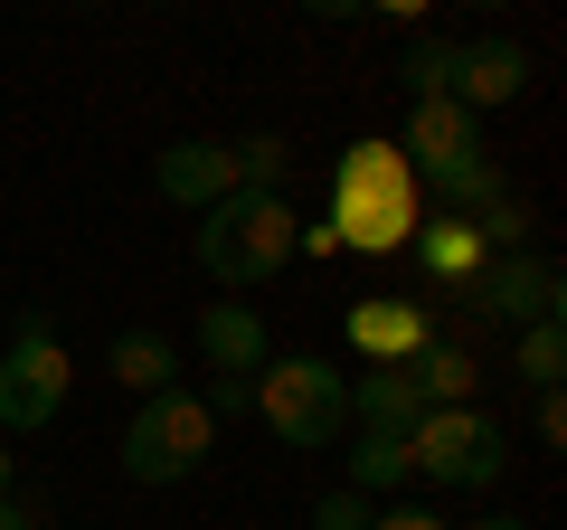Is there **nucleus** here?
<instances>
[{"label":"nucleus","instance_id":"f257e3e1","mask_svg":"<svg viewBox=\"0 0 567 530\" xmlns=\"http://www.w3.org/2000/svg\"><path fill=\"white\" fill-rule=\"evenodd\" d=\"M293 237H303V218H293V200H284V190H227L218 208H199L189 256H199L208 285L256 294V285H275L284 265H293Z\"/></svg>","mask_w":567,"mask_h":530},{"label":"nucleus","instance_id":"f03ea898","mask_svg":"<svg viewBox=\"0 0 567 530\" xmlns=\"http://www.w3.org/2000/svg\"><path fill=\"white\" fill-rule=\"evenodd\" d=\"M331 237L360 246V256H388V246H406L425 227V181L416 162H406L398 143H350L341 181H331Z\"/></svg>","mask_w":567,"mask_h":530},{"label":"nucleus","instance_id":"7ed1b4c3","mask_svg":"<svg viewBox=\"0 0 567 530\" xmlns=\"http://www.w3.org/2000/svg\"><path fill=\"white\" fill-rule=\"evenodd\" d=\"M208 446H218L208 398H189V388H152V398L133 408V427H123V473H133L142 492H162V483H181V473H199Z\"/></svg>","mask_w":567,"mask_h":530},{"label":"nucleus","instance_id":"20e7f679","mask_svg":"<svg viewBox=\"0 0 567 530\" xmlns=\"http://www.w3.org/2000/svg\"><path fill=\"white\" fill-rule=\"evenodd\" d=\"M256 417L284 436V446L322 455V446L350 436V379L331 360H265L256 369Z\"/></svg>","mask_w":567,"mask_h":530},{"label":"nucleus","instance_id":"39448f33","mask_svg":"<svg viewBox=\"0 0 567 530\" xmlns=\"http://www.w3.org/2000/svg\"><path fill=\"white\" fill-rule=\"evenodd\" d=\"M66 342H58V323L48 313H20V332H10V350H0V436H39V427H58V408H66Z\"/></svg>","mask_w":567,"mask_h":530},{"label":"nucleus","instance_id":"423d86ee","mask_svg":"<svg viewBox=\"0 0 567 530\" xmlns=\"http://www.w3.org/2000/svg\"><path fill=\"white\" fill-rule=\"evenodd\" d=\"M406 455H416V473H425V483L483 492V483H502L511 436H502V417H483V408H425L416 427H406Z\"/></svg>","mask_w":567,"mask_h":530},{"label":"nucleus","instance_id":"0eeeda50","mask_svg":"<svg viewBox=\"0 0 567 530\" xmlns=\"http://www.w3.org/2000/svg\"><path fill=\"white\" fill-rule=\"evenodd\" d=\"M454 304H464V323L473 332H520V323H539V313H558V265L548 256H529V246H511V256H483L464 275V285H445Z\"/></svg>","mask_w":567,"mask_h":530},{"label":"nucleus","instance_id":"6e6552de","mask_svg":"<svg viewBox=\"0 0 567 530\" xmlns=\"http://www.w3.org/2000/svg\"><path fill=\"white\" fill-rule=\"evenodd\" d=\"M350 350H360L369 369H398V360H416L425 342H435V313L425 304H406V294H369V304H350Z\"/></svg>","mask_w":567,"mask_h":530},{"label":"nucleus","instance_id":"1a4fd4ad","mask_svg":"<svg viewBox=\"0 0 567 530\" xmlns=\"http://www.w3.org/2000/svg\"><path fill=\"white\" fill-rule=\"evenodd\" d=\"M152 181H162L171 208H218L227 190H237V143H208V133H189V143H171L162 162H152Z\"/></svg>","mask_w":567,"mask_h":530},{"label":"nucleus","instance_id":"9d476101","mask_svg":"<svg viewBox=\"0 0 567 530\" xmlns=\"http://www.w3.org/2000/svg\"><path fill=\"white\" fill-rule=\"evenodd\" d=\"M398 152L416 162V181H425V171H445V162H464V152H483V123H473V104H454V95H425L416 114H406Z\"/></svg>","mask_w":567,"mask_h":530},{"label":"nucleus","instance_id":"9b49d317","mask_svg":"<svg viewBox=\"0 0 567 530\" xmlns=\"http://www.w3.org/2000/svg\"><path fill=\"white\" fill-rule=\"evenodd\" d=\"M199 350H208V379H256V369L275 360L256 304H208V313H199Z\"/></svg>","mask_w":567,"mask_h":530},{"label":"nucleus","instance_id":"f8f14e48","mask_svg":"<svg viewBox=\"0 0 567 530\" xmlns=\"http://www.w3.org/2000/svg\"><path fill=\"white\" fill-rule=\"evenodd\" d=\"M511 95H529V58L511 39H464V67H454V104H511Z\"/></svg>","mask_w":567,"mask_h":530},{"label":"nucleus","instance_id":"ddd939ff","mask_svg":"<svg viewBox=\"0 0 567 530\" xmlns=\"http://www.w3.org/2000/svg\"><path fill=\"white\" fill-rule=\"evenodd\" d=\"M502 190H511V171L492 162V152H464V162L425 171V200H435V218H483Z\"/></svg>","mask_w":567,"mask_h":530},{"label":"nucleus","instance_id":"4468645a","mask_svg":"<svg viewBox=\"0 0 567 530\" xmlns=\"http://www.w3.org/2000/svg\"><path fill=\"white\" fill-rule=\"evenodd\" d=\"M416 417H425V398H416V379H406V360H398V369H369V379H350V427L406 436Z\"/></svg>","mask_w":567,"mask_h":530},{"label":"nucleus","instance_id":"2eb2a0df","mask_svg":"<svg viewBox=\"0 0 567 530\" xmlns=\"http://www.w3.org/2000/svg\"><path fill=\"white\" fill-rule=\"evenodd\" d=\"M406 379H416L425 408H473V388H483V360H473L464 342H425L416 360H406Z\"/></svg>","mask_w":567,"mask_h":530},{"label":"nucleus","instance_id":"dca6fc26","mask_svg":"<svg viewBox=\"0 0 567 530\" xmlns=\"http://www.w3.org/2000/svg\"><path fill=\"white\" fill-rule=\"evenodd\" d=\"M406 256H416L425 275H435V285H464V275H473V265L492 256V246L473 237V218H425L416 237H406Z\"/></svg>","mask_w":567,"mask_h":530},{"label":"nucleus","instance_id":"f3484780","mask_svg":"<svg viewBox=\"0 0 567 530\" xmlns=\"http://www.w3.org/2000/svg\"><path fill=\"white\" fill-rule=\"evenodd\" d=\"M104 369H114L133 398H152V388H171V369H181V350L162 342V332H123L114 350H104Z\"/></svg>","mask_w":567,"mask_h":530},{"label":"nucleus","instance_id":"a211bd4d","mask_svg":"<svg viewBox=\"0 0 567 530\" xmlns=\"http://www.w3.org/2000/svg\"><path fill=\"white\" fill-rule=\"evenodd\" d=\"M398 483H416L406 436H369L360 427V446H350V492H398Z\"/></svg>","mask_w":567,"mask_h":530},{"label":"nucleus","instance_id":"6ab92c4d","mask_svg":"<svg viewBox=\"0 0 567 530\" xmlns=\"http://www.w3.org/2000/svg\"><path fill=\"white\" fill-rule=\"evenodd\" d=\"M511 369H520L529 388H558V379H567V323H558V313L520 323V342H511Z\"/></svg>","mask_w":567,"mask_h":530},{"label":"nucleus","instance_id":"aec40b11","mask_svg":"<svg viewBox=\"0 0 567 530\" xmlns=\"http://www.w3.org/2000/svg\"><path fill=\"white\" fill-rule=\"evenodd\" d=\"M454 67H464V39H435V29H416L406 39V95H454Z\"/></svg>","mask_w":567,"mask_h":530},{"label":"nucleus","instance_id":"412c9836","mask_svg":"<svg viewBox=\"0 0 567 530\" xmlns=\"http://www.w3.org/2000/svg\"><path fill=\"white\" fill-rule=\"evenodd\" d=\"M284 171H293V143L284 133H246L237 143V190H284Z\"/></svg>","mask_w":567,"mask_h":530},{"label":"nucleus","instance_id":"4be33fe9","mask_svg":"<svg viewBox=\"0 0 567 530\" xmlns=\"http://www.w3.org/2000/svg\"><path fill=\"white\" fill-rule=\"evenodd\" d=\"M473 237H483V246H492V256H511V246H520V237H529V200H520V190H502V200H492V208H483V218H473Z\"/></svg>","mask_w":567,"mask_h":530},{"label":"nucleus","instance_id":"5701e85b","mask_svg":"<svg viewBox=\"0 0 567 530\" xmlns=\"http://www.w3.org/2000/svg\"><path fill=\"white\" fill-rule=\"evenodd\" d=\"M312 530H369V492H322V502H312Z\"/></svg>","mask_w":567,"mask_h":530},{"label":"nucleus","instance_id":"b1692460","mask_svg":"<svg viewBox=\"0 0 567 530\" xmlns=\"http://www.w3.org/2000/svg\"><path fill=\"white\" fill-rule=\"evenodd\" d=\"M256 408V379H208V417H237Z\"/></svg>","mask_w":567,"mask_h":530},{"label":"nucleus","instance_id":"393cba45","mask_svg":"<svg viewBox=\"0 0 567 530\" xmlns=\"http://www.w3.org/2000/svg\"><path fill=\"white\" fill-rule=\"evenodd\" d=\"M539 446H567V398L558 388H539Z\"/></svg>","mask_w":567,"mask_h":530},{"label":"nucleus","instance_id":"a878e982","mask_svg":"<svg viewBox=\"0 0 567 530\" xmlns=\"http://www.w3.org/2000/svg\"><path fill=\"white\" fill-rule=\"evenodd\" d=\"M0 530H39V502L29 492H0Z\"/></svg>","mask_w":567,"mask_h":530},{"label":"nucleus","instance_id":"bb28decb","mask_svg":"<svg viewBox=\"0 0 567 530\" xmlns=\"http://www.w3.org/2000/svg\"><path fill=\"white\" fill-rule=\"evenodd\" d=\"M360 10H379V20H406V29H416L425 10H435V0H360Z\"/></svg>","mask_w":567,"mask_h":530},{"label":"nucleus","instance_id":"cd10ccee","mask_svg":"<svg viewBox=\"0 0 567 530\" xmlns=\"http://www.w3.org/2000/svg\"><path fill=\"white\" fill-rule=\"evenodd\" d=\"M369 530H445V521H435V511H379Z\"/></svg>","mask_w":567,"mask_h":530},{"label":"nucleus","instance_id":"c85d7f7f","mask_svg":"<svg viewBox=\"0 0 567 530\" xmlns=\"http://www.w3.org/2000/svg\"><path fill=\"white\" fill-rule=\"evenodd\" d=\"M312 20H360V0H303Z\"/></svg>","mask_w":567,"mask_h":530},{"label":"nucleus","instance_id":"c756f323","mask_svg":"<svg viewBox=\"0 0 567 530\" xmlns=\"http://www.w3.org/2000/svg\"><path fill=\"white\" fill-rule=\"evenodd\" d=\"M10 473H20V455H10V446H0V492H10Z\"/></svg>","mask_w":567,"mask_h":530},{"label":"nucleus","instance_id":"7c9ffc66","mask_svg":"<svg viewBox=\"0 0 567 530\" xmlns=\"http://www.w3.org/2000/svg\"><path fill=\"white\" fill-rule=\"evenodd\" d=\"M473 530H529V521H473Z\"/></svg>","mask_w":567,"mask_h":530},{"label":"nucleus","instance_id":"2f4dec72","mask_svg":"<svg viewBox=\"0 0 567 530\" xmlns=\"http://www.w3.org/2000/svg\"><path fill=\"white\" fill-rule=\"evenodd\" d=\"M464 10H511V0H464Z\"/></svg>","mask_w":567,"mask_h":530},{"label":"nucleus","instance_id":"473e14b6","mask_svg":"<svg viewBox=\"0 0 567 530\" xmlns=\"http://www.w3.org/2000/svg\"><path fill=\"white\" fill-rule=\"evenodd\" d=\"M66 10H104V0H66Z\"/></svg>","mask_w":567,"mask_h":530},{"label":"nucleus","instance_id":"72a5a7b5","mask_svg":"<svg viewBox=\"0 0 567 530\" xmlns=\"http://www.w3.org/2000/svg\"><path fill=\"white\" fill-rule=\"evenodd\" d=\"M152 10H181V0H152Z\"/></svg>","mask_w":567,"mask_h":530}]
</instances>
